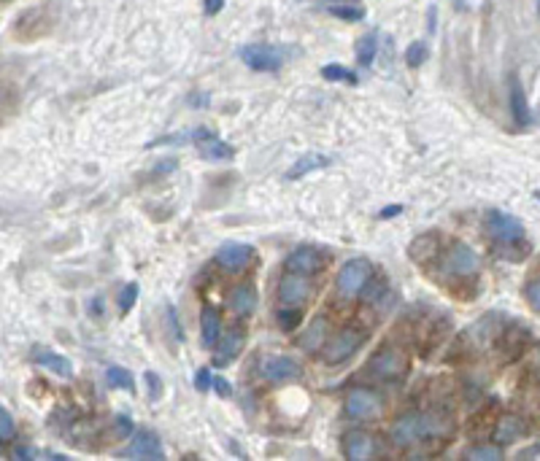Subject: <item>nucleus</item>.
I'll return each instance as SVG.
<instances>
[{
  "label": "nucleus",
  "instance_id": "29",
  "mask_svg": "<svg viewBox=\"0 0 540 461\" xmlns=\"http://www.w3.org/2000/svg\"><path fill=\"white\" fill-rule=\"evenodd\" d=\"M195 140V130H189V133H173V135H160V138L149 140L146 143V149H157V146H184V143H192Z\"/></svg>",
  "mask_w": 540,
  "mask_h": 461
},
{
  "label": "nucleus",
  "instance_id": "42",
  "mask_svg": "<svg viewBox=\"0 0 540 461\" xmlns=\"http://www.w3.org/2000/svg\"><path fill=\"white\" fill-rule=\"evenodd\" d=\"M214 391L222 397V400H230L232 397V386L230 381H224V378H214Z\"/></svg>",
  "mask_w": 540,
  "mask_h": 461
},
{
  "label": "nucleus",
  "instance_id": "22",
  "mask_svg": "<svg viewBox=\"0 0 540 461\" xmlns=\"http://www.w3.org/2000/svg\"><path fill=\"white\" fill-rule=\"evenodd\" d=\"M524 431H527L524 421H522L519 415L508 413L497 421V426H494V440H497V445H510V443H516Z\"/></svg>",
  "mask_w": 540,
  "mask_h": 461
},
{
  "label": "nucleus",
  "instance_id": "33",
  "mask_svg": "<svg viewBox=\"0 0 540 461\" xmlns=\"http://www.w3.org/2000/svg\"><path fill=\"white\" fill-rule=\"evenodd\" d=\"M414 248H421V254H416L414 259H416V262H427V259H432V257H435V251H438V240H435V238H419L416 243L411 246V251H414Z\"/></svg>",
  "mask_w": 540,
  "mask_h": 461
},
{
  "label": "nucleus",
  "instance_id": "26",
  "mask_svg": "<svg viewBox=\"0 0 540 461\" xmlns=\"http://www.w3.org/2000/svg\"><path fill=\"white\" fill-rule=\"evenodd\" d=\"M330 14L340 19V22H362L365 19V8L362 6H354V3H335L327 8Z\"/></svg>",
  "mask_w": 540,
  "mask_h": 461
},
{
  "label": "nucleus",
  "instance_id": "40",
  "mask_svg": "<svg viewBox=\"0 0 540 461\" xmlns=\"http://www.w3.org/2000/svg\"><path fill=\"white\" fill-rule=\"evenodd\" d=\"M527 297H529V305L540 313V278H535V281L527 286Z\"/></svg>",
  "mask_w": 540,
  "mask_h": 461
},
{
  "label": "nucleus",
  "instance_id": "15",
  "mask_svg": "<svg viewBox=\"0 0 540 461\" xmlns=\"http://www.w3.org/2000/svg\"><path fill=\"white\" fill-rule=\"evenodd\" d=\"M340 450L349 461H368L376 456V437L368 431H346Z\"/></svg>",
  "mask_w": 540,
  "mask_h": 461
},
{
  "label": "nucleus",
  "instance_id": "16",
  "mask_svg": "<svg viewBox=\"0 0 540 461\" xmlns=\"http://www.w3.org/2000/svg\"><path fill=\"white\" fill-rule=\"evenodd\" d=\"M30 356H32V362H35L38 367L54 372L57 378H65V381H68V378H73V364H71V359H68V356L54 354V351H49V348H44V345H35Z\"/></svg>",
  "mask_w": 540,
  "mask_h": 461
},
{
  "label": "nucleus",
  "instance_id": "41",
  "mask_svg": "<svg viewBox=\"0 0 540 461\" xmlns=\"http://www.w3.org/2000/svg\"><path fill=\"white\" fill-rule=\"evenodd\" d=\"M11 456L19 461H32V459H38V450L35 448H25V445H16L14 450H11Z\"/></svg>",
  "mask_w": 540,
  "mask_h": 461
},
{
  "label": "nucleus",
  "instance_id": "17",
  "mask_svg": "<svg viewBox=\"0 0 540 461\" xmlns=\"http://www.w3.org/2000/svg\"><path fill=\"white\" fill-rule=\"evenodd\" d=\"M244 332L241 329H230L224 338L219 340V345L214 348V362H211V367H227L230 362L238 359V354L244 351Z\"/></svg>",
  "mask_w": 540,
  "mask_h": 461
},
{
  "label": "nucleus",
  "instance_id": "6",
  "mask_svg": "<svg viewBox=\"0 0 540 461\" xmlns=\"http://www.w3.org/2000/svg\"><path fill=\"white\" fill-rule=\"evenodd\" d=\"M238 57L257 73H276L284 65V49L270 47V44H248L238 51Z\"/></svg>",
  "mask_w": 540,
  "mask_h": 461
},
{
  "label": "nucleus",
  "instance_id": "44",
  "mask_svg": "<svg viewBox=\"0 0 540 461\" xmlns=\"http://www.w3.org/2000/svg\"><path fill=\"white\" fill-rule=\"evenodd\" d=\"M222 6H224V0H203V14L216 16L222 11Z\"/></svg>",
  "mask_w": 540,
  "mask_h": 461
},
{
  "label": "nucleus",
  "instance_id": "35",
  "mask_svg": "<svg viewBox=\"0 0 540 461\" xmlns=\"http://www.w3.org/2000/svg\"><path fill=\"white\" fill-rule=\"evenodd\" d=\"M143 381L149 386V400L160 402V397H162V378H160L157 372H152V369H146V372H143Z\"/></svg>",
  "mask_w": 540,
  "mask_h": 461
},
{
  "label": "nucleus",
  "instance_id": "5",
  "mask_svg": "<svg viewBox=\"0 0 540 461\" xmlns=\"http://www.w3.org/2000/svg\"><path fill=\"white\" fill-rule=\"evenodd\" d=\"M313 286H311L308 276H300V273H284L278 281L276 300L281 307H303L311 300Z\"/></svg>",
  "mask_w": 540,
  "mask_h": 461
},
{
  "label": "nucleus",
  "instance_id": "45",
  "mask_svg": "<svg viewBox=\"0 0 540 461\" xmlns=\"http://www.w3.org/2000/svg\"><path fill=\"white\" fill-rule=\"evenodd\" d=\"M176 168H179V162H176V159H165V162H160V165L155 168V178L157 176H168L170 170H176Z\"/></svg>",
  "mask_w": 540,
  "mask_h": 461
},
{
  "label": "nucleus",
  "instance_id": "7",
  "mask_svg": "<svg viewBox=\"0 0 540 461\" xmlns=\"http://www.w3.org/2000/svg\"><path fill=\"white\" fill-rule=\"evenodd\" d=\"M122 459H140V461H162L165 450H162V440L160 434L152 429H136L130 445L119 450Z\"/></svg>",
  "mask_w": 540,
  "mask_h": 461
},
{
  "label": "nucleus",
  "instance_id": "4",
  "mask_svg": "<svg viewBox=\"0 0 540 461\" xmlns=\"http://www.w3.org/2000/svg\"><path fill=\"white\" fill-rule=\"evenodd\" d=\"M365 340H368V332H365V329L343 326L340 332H335L332 338L327 340L322 359L327 364H343V362H349V359L365 345Z\"/></svg>",
  "mask_w": 540,
  "mask_h": 461
},
{
  "label": "nucleus",
  "instance_id": "12",
  "mask_svg": "<svg viewBox=\"0 0 540 461\" xmlns=\"http://www.w3.org/2000/svg\"><path fill=\"white\" fill-rule=\"evenodd\" d=\"M251 259H254V246L241 243V240H224L214 254V262L222 267V270H227V273H241V270H246Z\"/></svg>",
  "mask_w": 540,
  "mask_h": 461
},
{
  "label": "nucleus",
  "instance_id": "23",
  "mask_svg": "<svg viewBox=\"0 0 540 461\" xmlns=\"http://www.w3.org/2000/svg\"><path fill=\"white\" fill-rule=\"evenodd\" d=\"M327 332H330L327 319H316V321L311 324L308 329L300 335V345H303L306 351H316V348L327 345Z\"/></svg>",
  "mask_w": 540,
  "mask_h": 461
},
{
  "label": "nucleus",
  "instance_id": "18",
  "mask_svg": "<svg viewBox=\"0 0 540 461\" xmlns=\"http://www.w3.org/2000/svg\"><path fill=\"white\" fill-rule=\"evenodd\" d=\"M227 302H230L232 313H235L238 319H246V316L254 313V307H257V292H254L251 283H238V286H232L230 294H227Z\"/></svg>",
  "mask_w": 540,
  "mask_h": 461
},
{
  "label": "nucleus",
  "instance_id": "24",
  "mask_svg": "<svg viewBox=\"0 0 540 461\" xmlns=\"http://www.w3.org/2000/svg\"><path fill=\"white\" fill-rule=\"evenodd\" d=\"M376 54H378V35H376V32L362 35V38L356 41V65L371 68L373 60H376Z\"/></svg>",
  "mask_w": 540,
  "mask_h": 461
},
{
  "label": "nucleus",
  "instance_id": "1",
  "mask_svg": "<svg viewBox=\"0 0 540 461\" xmlns=\"http://www.w3.org/2000/svg\"><path fill=\"white\" fill-rule=\"evenodd\" d=\"M454 424L443 418V413H405L400 415L395 424H392V431H389V437H392V443L397 448H411L416 445V443H424V440H430V437H443L448 429H451Z\"/></svg>",
  "mask_w": 540,
  "mask_h": 461
},
{
  "label": "nucleus",
  "instance_id": "46",
  "mask_svg": "<svg viewBox=\"0 0 540 461\" xmlns=\"http://www.w3.org/2000/svg\"><path fill=\"white\" fill-rule=\"evenodd\" d=\"M538 456H540V445H529L527 450L519 453V459H538Z\"/></svg>",
  "mask_w": 540,
  "mask_h": 461
},
{
  "label": "nucleus",
  "instance_id": "37",
  "mask_svg": "<svg viewBox=\"0 0 540 461\" xmlns=\"http://www.w3.org/2000/svg\"><path fill=\"white\" fill-rule=\"evenodd\" d=\"M195 388L205 394L208 388H214V375H211V367H200L195 372Z\"/></svg>",
  "mask_w": 540,
  "mask_h": 461
},
{
  "label": "nucleus",
  "instance_id": "14",
  "mask_svg": "<svg viewBox=\"0 0 540 461\" xmlns=\"http://www.w3.org/2000/svg\"><path fill=\"white\" fill-rule=\"evenodd\" d=\"M284 267H287L289 273H300V276H316V273L324 267V257H322V251H319V248L297 246L292 254L287 257Z\"/></svg>",
  "mask_w": 540,
  "mask_h": 461
},
{
  "label": "nucleus",
  "instance_id": "2",
  "mask_svg": "<svg viewBox=\"0 0 540 461\" xmlns=\"http://www.w3.org/2000/svg\"><path fill=\"white\" fill-rule=\"evenodd\" d=\"M373 283V264L368 259H349L338 270L335 289L343 300H356Z\"/></svg>",
  "mask_w": 540,
  "mask_h": 461
},
{
  "label": "nucleus",
  "instance_id": "8",
  "mask_svg": "<svg viewBox=\"0 0 540 461\" xmlns=\"http://www.w3.org/2000/svg\"><path fill=\"white\" fill-rule=\"evenodd\" d=\"M443 267H446L448 276L470 278V276H476V273L481 270V259H479V254H476V251H473L470 246H464L462 240H454V243L446 248Z\"/></svg>",
  "mask_w": 540,
  "mask_h": 461
},
{
  "label": "nucleus",
  "instance_id": "34",
  "mask_svg": "<svg viewBox=\"0 0 540 461\" xmlns=\"http://www.w3.org/2000/svg\"><path fill=\"white\" fill-rule=\"evenodd\" d=\"M165 319H168V332L173 335V343H184V332H181V324H179L173 305H165Z\"/></svg>",
  "mask_w": 540,
  "mask_h": 461
},
{
  "label": "nucleus",
  "instance_id": "13",
  "mask_svg": "<svg viewBox=\"0 0 540 461\" xmlns=\"http://www.w3.org/2000/svg\"><path fill=\"white\" fill-rule=\"evenodd\" d=\"M192 146L198 149L200 159H208V162H227V159L235 156V149H232L230 143L219 140L208 127H195V140H192Z\"/></svg>",
  "mask_w": 540,
  "mask_h": 461
},
{
  "label": "nucleus",
  "instance_id": "3",
  "mask_svg": "<svg viewBox=\"0 0 540 461\" xmlns=\"http://www.w3.org/2000/svg\"><path fill=\"white\" fill-rule=\"evenodd\" d=\"M368 372L376 381H381V383H400L402 378H405V372H408V359H405L400 348L384 345L368 362Z\"/></svg>",
  "mask_w": 540,
  "mask_h": 461
},
{
  "label": "nucleus",
  "instance_id": "31",
  "mask_svg": "<svg viewBox=\"0 0 540 461\" xmlns=\"http://www.w3.org/2000/svg\"><path fill=\"white\" fill-rule=\"evenodd\" d=\"M427 57H430V49H427L424 41H414L411 47L405 49V65H408V68H419Z\"/></svg>",
  "mask_w": 540,
  "mask_h": 461
},
{
  "label": "nucleus",
  "instance_id": "43",
  "mask_svg": "<svg viewBox=\"0 0 540 461\" xmlns=\"http://www.w3.org/2000/svg\"><path fill=\"white\" fill-rule=\"evenodd\" d=\"M402 211H405V208H402L400 202H395V205H386V208H381V211H378V219H381V221H389V219L400 216Z\"/></svg>",
  "mask_w": 540,
  "mask_h": 461
},
{
  "label": "nucleus",
  "instance_id": "38",
  "mask_svg": "<svg viewBox=\"0 0 540 461\" xmlns=\"http://www.w3.org/2000/svg\"><path fill=\"white\" fill-rule=\"evenodd\" d=\"M136 431V426H133V421L127 418V415H119L116 421H114V434L116 437H127V434H133Z\"/></svg>",
  "mask_w": 540,
  "mask_h": 461
},
{
  "label": "nucleus",
  "instance_id": "48",
  "mask_svg": "<svg viewBox=\"0 0 540 461\" xmlns=\"http://www.w3.org/2000/svg\"><path fill=\"white\" fill-rule=\"evenodd\" d=\"M535 367H538V375H540V348L535 351Z\"/></svg>",
  "mask_w": 540,
  "mask_h": 461
},
{
  "label": "nucleus",
  "instance_id": "32",
  "mask_svg": "<svg viewBox=\"0 0 540 461\" xmlns=\"http://www.w3.org/2000/svg\"><path fill=\"white\" fill-rule=\"evenodd\" d=\"M464 459H470V461H500L503 459V453H500V448H494V445H476V448H470V450L464 453Z\"/></svg>",
  "mask_w": 540,
  "mask_h": 461
},
{
  "label": "nucleus",
  "instance_id": "36",
  "mask_svg": "<svg viewBox=\"0 0 540 461\" xmlns=\"http://www.w3.org/2000/svg\"><path fill=\"white\" fill-rule=\"evenodd\" d=\"M11 437H14V421H11V413H8V407H0V440H3V445H6Z\"/></svg>",
  "mask_w": 540,
  "mask_h": 461
},
{
  "label": "nucleus",
  "instance_id": "20",
  "mask_svg": "<svg viewBox=\"0 0 540 461\" xmlns=\"http://www.w3.org/2000/svg\"><path fill=\"white\" fill-rule=\"evenodd\" d=\"M508 108H510V116H513V124H516L519 130H524L527 124H529V106H527L524 87H522V81H519V76H516V73L510 76V100H508Z\"/></svg>",
  "mask_w": 540,
  "mask_h": 461
},
{
  "label": "nucleus",
  "instance_id": "21",
  "mask_svg": "<svg viewBox=\"0 0 540 461\" xmlns=\"http://www.w3.org/2000/svg\"><path fill=\"white\" fill-rule=\"evenodd\" d=\"M332 165V156H327L322 152H306L297 162H294L292 168L287 170V181H297V178H303V176H308L313 170H322V168H330Z\"/></svg>",
  "mask_w": 540,
  "mask_h": 461
},
{
  "label": "nucleus",
  "instance_id": "28",
  "mask_svg": "<svg viewBox=\"0 0 540 461\" xmlns=\"http://www.w3.org/2000/svg\"><path fill=\"white\" fill-rule=\"evenodd\" d=\"M322 78L324 81H343V84H356V81H359L354 70H349V68H343V65H324Z\"/></svg>",
  "mask_w": 540,
  "mask_h": 461
},
{
  "label": "nucleus",
  "instance_id": "10",
  "mask_svg": "<svg viewBox=\"0 0 540 461\" xmlns=\"http://www.w3.org/2000/svg\"><path fill=\"white\" fill-rule=\"evenodd\" d=\"M343 413L352 421H371L381 413V397L371 388H352L343 400Z\"/></svg>",
  "mask_w": 540,
  "mask_h": 461
},
{
  "label": "nucleus",
  "instance_id": "11",
  "mask_svg": "<svg viewBox=\"0 0 540 461\" xmlns=\"http://www.w3.org/2000/svg\"><path fill=\"white\" fill-rule=\"evenodd\" d=\"M260 375L270 383H289V381H300L303 378V367L294 362L292 356H265L260 362Z\"/></svg>",
  "mask_w": 540,
  "mask_h": 461
},
{
  "label": "nucleus",
  "instance_id": "27",
  "mask_svg": "<svg viewBox=\"0 0 540 461\" xmlns=\"http://www.w3.org/2000/svg\"><path fill=\"white\" fill-rule=\"evenodd\" d=\"M276 321L284 332H292L297 324L303 321V307H281L276 310Z\"/></svg>",
  "mask_w": 540,
  "mask_h": 461
},
{
  "label": "nucleus",
  "instance_id": "47",
  "mask_svg": "<svg viewBox=\"0 0 540 461\" xmlns=\"http://www.w3.org/2000/svg\"><path fill=\"white\" fill-rule=\"evenodd\" d=\"M90 313H92V316H95V313H103V300H100V297H97V300H92V307H90Z\"/></svg>",
  "mask_w": 540,
  "mask_h": 461
},
{
  "label": "nucleus",
  "instance_id": "9",
  "mask_svg": "<svg viewBox=\"0 0 540 461\" xmlns=\"http://www.w3.org/2000/svg\"><path fill=\"white\" fill-rule=\"evenodd\" d=\"M486 232L503 246H516V243L524 240V224L516 216L503 214V211H489L486 214Z\"/></svg>",
  "mask_w": 540,
  "mask_h": 461
},
{
  "label": "nucleus",
  "instance_id": "30",
  "mask_svg": "<svg viewBox=\"0 0 540 461\" xmlns=\"http://www.w3.org/2000/svg\"><path fill=\"white\" fill-rule=\"evenodd\" d=\"M138 283H124L122 286V292H119V302H116V307H119V316H127L130 310H133V305H136V300H138Z\"/></svg>",
  "mask_w": 540,
  "mask_h": 461
},
{
  "label": "nucleus",
  "instance_id": "39",
  "mask_svg": "<svg viewBox=\"0 0 540 461\" xmlns=\"http://www.w3.org/2000/svg\"><path fill=\"white\" fill-rule=\"evenodd\" d=\"M186 103L192 108H208V103H211V94L208 92H200V90H195V92H189V97H186Z\"/></svg>",
  "mask_w": 540,
  "mask_h": 461
},
{
  "label": "nucleus",
  "instance_id": "19",
  "mask_svg": "<svg viewBox=\"0 0 540 461\" xmlns=\"http://www.w3.org/2000/svg\"><path fill=\"white\" fill-rule=\"evenodd\" d=\"M200 340L203 348H216L222 340V313L214 305H205L200 313Z\"/></svg>",
  "mask_w": 540,
  "mask_h": 461
},
{
  "label": "nucleus",
  "instance_id": "25",
  "mask_svg": "<svg viewBox=\"0 0 540 461\" xmlns=\"http://www.w3.org/2000/svg\"><path fill=\"white\" fill-rule=\"evenodd\" d=\"M106 383H108V388H122V391L136 394V375H133L127 367H108Z\"/></svg>",
  "mask_w": 540,
  "mask_h": 461
},
{
  "label": "nucleus",
  "instance_id": "49",
  "mask_svg": "<svg viewBox=\"0 0 540 461\" xmlns=\"http://www.w3.org/2000/svg\"><path fill=\"white\" fill-rule=\"evenodd\" d=\"M538 11H540V0H538Z\"/></svg>",
  "mask_w": 540,
  "mask_h": 461
}]
</instances>
